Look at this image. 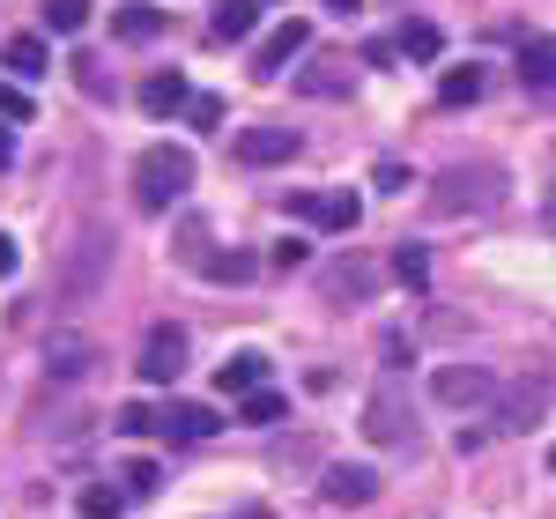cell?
Instances as JSON below:
<instances>
[{
  "label": "cell",
  "instance_id": "cell-1",
  "mask_svg": "<svg viewBox=\"0 0 556 519\" xmlns=\"http://www.w3.org/2000/svg\"><path fill=\"white\" fill-rule=\"evenodd\" d=\"M505 201V172L497 164H453L430 186V216H490Z\"/></svg>",
  "mask_w": 556,
  "mask_h": 519
},
{
  "label": "cell",
  "instance_id": "cell-2",
  "mask_svg": "<svg viewBox=\"0 0 556 519\" xmlns=\"http://www.w3.org/2000/svg\"><path fill=\"white\" fill-rule=\"evenodd\" d=\"M186 186H193V156H186V149H172V141L141 149V164H134V201H141L149 216H164L172 201H186Z\"/></svg>",
  "mask_w": 556,
  "mask_h": 519
},
{
  "label": "cell",
  "instance_id": "cell-3",
  "mask_svg": "<svg viewBox=\"0 0 556 519\" xmlns=\"http://www.w3.org/2000/svg\"><path fill=\"white\" fill-rule=\"evenodd\" d=\"M104 275H112V230H97V223H89L83 238H75V253H67L60 304H89L97 290H104Z\"/></svg>",
  "mask_w": 556,
  "mask_h": 519
},
{
  "label": "cell",
  "instance_id": "cell-4",
  "mask_svg": "<svg viewBox=\"0 0 556 519\" xmlns=\"http://www.w3.org/2000/svg\"><path fill=\"white\" fill-rule=\"evenodd\" d=\"M134 371H141L149 387H178V371H186V327H149Z\"/></svg>",
  "mask_w": 556,
  "mask_h": 519
},
{
  "label": "cell",
  "instance_id": "cell-5",
  "mask_svg": "<svg viewBox=\"0 0 556 519\" xmlns=\"http://www.w3.org/2000/svg\"><path fill=\"white\" fill-rule=\"evenodd\" d=\"M438 401L445 408H482V401H497V379L482 371V364H438Z\"/></svg>",
  "mask_w": 556,
  "mask_h": 519
},
{
  "label": "cell",
  "instance_id": "cell-6",
  "mask_svg": "<svg viewBox=\"0 0 556 519\" xmlns=\"http://www.w3.org/2000/svg\"><path fill=\"white\" fill-rule=\"evenodd\" d=\"M215 423L223 416H215L208 401H172L164 416H149V431H164L172 445H201V438H215Z\"/></svg>",
  "mask_w": 556,
  "mask_h": 519
},
{
  "label": "cell",
  "instance_id": "cell-7",
  "mask_svg": "<svg viewBox=\"0 0 556 519\" xmlns=\"http://www.w3.org/2000/svg\"><path fill=\"white\" fill-rule=\"evenodd\" d=\"M408 431H416V423H408V393L379 387V393H371V408H364V438H371V445H401Z\"/></svg>",
  "mask_w": 556,
  "mask_h": 519
},
{
  "label": "cell",
  "instance_id": "cell-8",
  "mask_svg": "<svg viewBox=\"0 0 556 519\" xmlns=\"http://www.w3.org/2000/svg\"><path fill=\"white\" fill-rule=\"evenodd\" d=\"M290 216L319 223V230H356L364 208H356V193H298V201H290Z\"/></svg>",
  "mask_w": 556,
  "mask_h": 519
},
{
  "label": "cell",
  "instance_id": "cell-9",
  "mask_svg": "<svg viewBox=\"0 0 556 519\" xmlns=\"http://www.w3.org/2000/svg\"><path fill=\"white\" fill-rule=\"evenodd\" d=\"M89 364H97V342L89 334H52L45 342V379H60V387L89 379Z\"/></svg>",
  "mask_w": 556,
  "mask_h": 519
},
{
  "label": "cell",
  "instance_id": "cell-10",
  "mask_svg": "<svg viewBox=\"0 0 556 519\" xmlns=\"http://www.w3.org/2000/svg\"><path fill=\"white\" fill-rule=\"evenodd\" d=\"M304 45H312V23H298V15H290L282 30H267V38H260V52H253V75H282V67L298 60Z\"/></svg>",
  "mask_w": 556,
  "mask_h": 519
},
{
  "label": "cell",
  "instance_id": "cell-11",
  "mask_svg": "<svg viewBox=\"0 0 556 519\" xmlns=\"http://www.w3.org/2000/svg\"><path fill=\"white\" fill-rule=\"evenodd\" d=\"M298 156V127H245L238 134V164H290Z\"/></svg>",
  "mask_w": 556,
  "mask_h": 519
},
{
  "label": "cell",
  "instance_id": "cell-12",
  "mask_svg": "<svg viewBox=\"0 0 556 519\" xmlns=\"http://www.w3.org/2000/svg\"><path fill=\"white\" fill-rule=\"evenodd\" d=\"M164 23H172V8H149V0H127V8H112V38H119V45L164 38Z\"/></svg>",
  "mask_w": 556,
  "mask_h": 519
},
{
  "label": "cell",
  "instance_id": "cell-13",
  "mask_svg": "<svg viewBox=\"0 0 556 519\" xmlns=\"http://www.w3.org/2000/svg\"><path fill=\"white\" fill-rule=\"evenodd\" d=\"M319 497H327V505H342V512H356V505H371V497H379V476H371V468H327Z\"/></svg>",
  "mask_w": 556,
  "mask_h": 519
},
{
  "label": "cell",
  "instance_id": "cell-14",
  "mask_svg": "<svg viewBox=\"0 0 556 519\" xmlns=\"http://www.w3.org/2000/svg\"><path fill=\"white\" fill-rule=\"evenodd\" d=\"M186 97H193L186 75L164 67V75H149V83H141V112H149V119H178V112H186Z\"/></svg>",
  "mask_w": 556,
  "mask_h": 519
},
{
  "label": "cell",
  "instance_id": "cell-15",
  "mask_svg": "<svg viewBox=\"0 0 556 519\" xmlns=\"http://www.w3.org/2000/svg\"><path fill=\"white\" fill-rule=\"evenodd\" d=\"M215 387L230 393V401H245V393H260V387H267V356H260V349H238V356H230V364L215 371Z\"/></svg>",
  "mask_w": 556,
  "mask_h": 519
},
{
  "label": "cell",
  "instance_id": "cell-16",
  "mask_svg": "<svg viewBox=\"0 0 556 519\" xmlns=\"http://www.w3.org/2000/svg\"><path fill=\"white\" fill-rule=\"evenodd\" d=\"M542 401H549V379L534 371V379H519V387L505 393V408H497V423H505V431H527V423L542 416Z\"/></svg>",
  "mask_w": 556,
  "mask_h": 519
},
{
  "label": "cell",
  "instance_id": "cell-17",
  "mask_svg": "<svg viewBox=\"0 0 556 519\" xmlns=\"http://www.w3.org/2000/svg\"><path fill=\"white\" fill-rule=\"evenodd\" d=\"M319 290H327V298H371V290H379V275H371V260H334V267H327V275H319Z\"/></svg>",
  "mask_w": 556,
  "mask_h": 519
},
{
  "label": "cell",
  "instance_id": "cell-18",
  "mask_svg": "<svg viewBox=\"0 0 556 519\" xmlns=\"http://www.w3.org/2000/svg\"><path fill=\"white\" fill-rule=\"evenodd\" d=\"M298 89L304 97H349V89H356V67H349V60H312L298 75Z\"/></svg>",
  "mask_w": 556,
  "mask_h": 519
},
{
  "label": "cell",
  "instance_id": "cell-19",
  "mask_svg": "<svg viewBox=\"0 0 556 519\" xmlns=\"http://www.w3.org/2000/svg\"><path fill=\"white\" fill-rule=\"evenodd\" d=\"M208 30L223 45H238V38H253L260 30V0H215V15H208Z\"/></svg>",
  "mask_w": 556,
  "mask_h": 519
},
{
  "label": "cell",
  "instance_id": "cell-20",
  "mask_svg": "<svg viewBox=\"0 0 556 519\" xmlns=\"http://www.w3.org/2000/svg\"><path fill=\"white\" fill-rule=\"evenodd\" d=\"M0 60H8L23 83H30V75H52V52H45V38H8V52H0Z\"/></svg>",
  "mask_w": 556,
  "mask_h": 519
},
{
  "label": "cell",
  "instance_id": "cell-21",
  "mask_svg": "<svg viewBox=\"0 0 556 519\" xmlns=\"http://www.w3.org/2000/svg\"><path fill=\"white\" fill-rule=\"evenodd\" d=\"M393 52H408V60H438V52H445V30H438V23H401Z\"/></svg>",
  "mask_w": 556,
  "mask_h": 519
},
{
  "label": "cell",
  "instance_id": "cell-22",
  "mask_svg": "<svg viewBox=\"0 0 556 519\" xmlns=\"http://www.w3.org/2000/svg\"><path fill=\"white\" fill-rule=\"evenodd\" d=\"M38 15H45L52 38H75V30L89 23V0H38Z\"/></svg>",
  "mask_w": 556,
  "mask_h": 519
},
{
  "label": "cell",
  "instance_id": "cell-23",
  "mask_svg": "<svg viewBox=\"0 0 556 519\" xmlns=\"http://www.w3.org/2000/svg\"><path fill=\"white\" fill-rule=\"evenodd\" d=\"M549 60H556V52H549V38H527V45H519V83L534 89V97L549 89Z\"/></svg>",
  "mask_w": 556,
  "mask_h": 519
},
{
  "label": "cell",
  "instance_id": "cell-24",
  "mask_svg": "<svg viewBox=\"0 0 556 519\" xmlns=\"http://www.w3.org/2000/svg\"><path fill=\"white\" fill-rule=\"evenodd\" d=\"M482 97V67H445L438 75V104H475Z\"/></svg>",
  "mask_w": 556,
  "mask_h": 519
},
{
  "label": "cell",
  "instance_id": "cell-25",
  "mask_svg": "<svg viewBox=\"0 0 556 519\" xmlns=\"http://www.w3.org/2000/svg\"><path fill=\"white\" fill-rule=\"evenodd\" d=\"M282 416H290V401H282V393H245V401H238V423H282Z\"/></svg>",
  "mask_w": 556,
  "mask_h": 519
},
{
  "label": "cell",
  "instance_id": "cell-26",
  "mask_svg": "<svg viewBox=\"0 0 556 519\" xmlns=\"http://www.w3.org/2000/svg\"><path fill=\"white\" fill-rule=\"evenodd\" d=\"M201 275H208V282H253V253H208Z\"/></svg>",
  "mask_w": 556,
  "mask_h": 519
},
{
  "label": "cell",
  "instance_id": "cell-27",
  "mask_svg": "<svg viewBox=\"0 0 556 519\" xmlns=\"http://www.w3.org/2000/svg\"><path fill=\"white\" fill-rule=\"evenodd\" d=\"M83 519H127V497L97 482V490H83Z\"/></svg>",
  "mask_w": 556,
  "mask_h": 519
},
{
  "label": "cell",
  "instance_id": "cell-28",
  "mask_svg": "<svg viewBox=\"0 0 556 519\" xmlns=\"http://www.w3.org/2000/svg\"><path fill=\"white\" fill-rule=\"evenodd\" d=\"M127 490H119V497H156V490H164V476H156V460H127Z\"/></svg>",
  "mask_w": 556,
  "mask_h": 519
},
{
  "label": "cell",
  "instance_id": "cell-29",
  "mask_svg": "<svg viewBox=\"0 0 556 519\" xmlns=\"http://www.w3.org/2000/svg\"><path fill=\"white\" fill-rule=\"evenodd\" d=\"M393 275H401L408 290H424V282H430V260H424V245H401V253H393Z\"/></svg>",
  "mask_w": 556,
  "mask_h": 519
},
{
  "label": "cell",
  "instance_id": "cell-30",
  "mask_svg": "<svg viewBox=\"0 0 556 519\" xmlns=\"http://www.w3.org/2000/svg\"><path fill=\"white\" fill-rule=\"evenodd\" d=\"M186 119L193 127H223V97H186Z\"/></svg>",
  "mask_w": 556,
  "mask_h": 519
},
{
  "label": "cell",
  "instance_id": "cell-31",
  "mask_svg": "<svg viewBox=\"0 0 556 519\" xmlns=\"http://www.w3.org/2000/svg\"><path fill=\"white\" fill-rule=\"evenodd\" d=\"M304 260H312V245H304V238H282V245H275V267H282V275H290V267H304Z\"/></svg>",
  "mask_w": 556,
  "mask_h": 519
},
{
  "label": "cell",
  "instance_id": "cell-32",
  "mask_svg": "<svg viewBox=\"0 0 556 519\" xmlns=\"http://www.w3.org/2000/svg\"><path fill=\"white\" fill-rule=\"evenodd\" d=\"M0 119H30V97L15 83H0Z\"/></svg>",
  "mask_w": 556,
  "mask_h": 519
},
{
  "label": "cell",
  "instance_id": "cell-33",
  "mask_svg": "<svg viewBox=\"0 0 556 519\" xmlns=\"http://www.w3.org/2000/svg\"><path fill=\"white\" fill-rule=\"evenodd\" d=\"M304 460H319V445H312V438H298V445H282V453H275V468H304Z\"/></svg>",
  "mask_w": 556,
  "mask_h": 519
},
{
  "label": "cell",
  "instance_id": "cell-34",
  "mask_svg": "<svg viewBox=\"0 0 556 519\" xmlns=\"http://www.w3.org/2000/svg\"><path fill=\"white\" fill-rule=\"evenodd\" d=\"M15 267H23V253H15V238H8V230H0V282H8V275H15Z\"/></svg>",
  "mask_w": 556,
  "mask_h": 519
},
{
  "label": "cell",
  "instance_id": "cell-35",
  "mask_svg": "<svg viewBox=\"0 0 556 519\" xmlns=\"http://www.w3.org/2000/svg\"><path fill=\"white\" fill-rule=\"evenodd\" d=\"M8 164H15V134L0 127V172H8Z\"/></svg>",
  "mask_w": 556,
  "mask_h": 519
},
{
  "label": "cell",
  "instance_id": "cell-36",
  "mask_svg": "<svg viewBox=\"0 0 556 519\" xmlns=\"http://www.w3.org/2000/svg\"><path fill=\"white\" fill-rule=\"evenodd\" d=\"M327 8H334V15H356V8H364V0H327Z\"/></svg>",
  "mask_w": 556,
  "mask_h": 519
}]
</instances>
